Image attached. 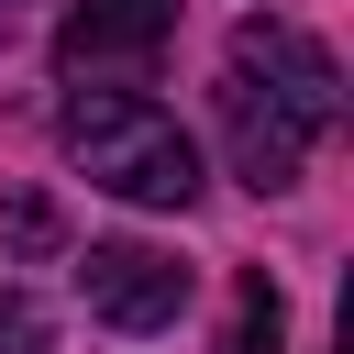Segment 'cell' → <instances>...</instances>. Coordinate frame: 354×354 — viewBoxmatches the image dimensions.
<instances>
[{"instance_id": "cell-1", "label": "cell", "mask_w": 354, "mask_h": 354, "mask_svg": "<svg viewBox=\"0 0 354 354\" xmlns=\"http://www.w3.org/2000/svg\"><path fill=\"white\" fill-rule=\"evenodd\" d=\"M55 144L77 155L88 188L133 199V210H188L210 177H199V144L177 133V111H155L144 88H66L55 111Z\"/></svg>"}, {"instance_id": "cell-2", "label": "cell", "mask_w": 354, "mask_h": 354, "mask_svg": "<svg viewBox=\"0 0 354 354\" xmlns=\"http://www.w3.org/2000/svg\"><path fill=\"white\" fill-rule=\"evenodd\" d=\"M232 77H254V88H266L277 111H299L310 133L343 122V66H332V44L299 33V22H277V11H254V22L232 33Z\"/></svg>"}, {"instance_id": "cell-3", "label": "cell", "mask_w": 354, "mask_h": 354, "mask_svg": "<svg viewBox=\"0 0 354 354\" xmlns=\"http://www.w3.org/2000/svg\"><path fill=\"white\" fill-rule=\"evenodd\" d=\"M77 299H88V321H111V332H166L177 310H188V266L166 254V243H88L77 254Z\"/></svg>"}, {"instance_id": "cell-4", "label": "cell", "mask_w": 354, "mask_h": 354, "mask_svg": "<svg viewBox=\"0 0 354 354\" xmlns=\"http://www.w3.org/2000/svg\"><path fill=\"white\" fill-rule=\"evenodd\" d=\"M166 33H177V0H66V22H55V66H66L77 88H111V77L155 66Z\"/></svg>"}, {"instance_id": "cell-5", "label": "cell", "mask_w": 354, "mask_h": 354, "mask_svg": "<svg viewBox=\"0 0 354 354\" xmlns=\"http://www.w3.org/2000/svg\"><path fill=\"white\" fill-rule=\"evenodd\" d=\"M221 144H232V177H243L254 199H277V188H299V166H310V144H321V133H310L299 111H277L254 77H232V66H221Z\"/></svg>"}, {"instance_id": "cell-6", "label": "cell", "mask_w": 354, "mask_h": 354, "mask_svg": "<svg viewBox=\"0 0 354 354\" xmlns=\"http://www.w3.org/2000/svg\"><path fill=\"white\" fill-rule=\"evenodd\" d=\"M288 343V299H277V277L254 266L243 288H232V354H277Z\"/></svg>"}, {"instance_id": "cell-7", "label": "cell", "mask_w": 354, "mask_h": 354, "mask_svg": "<svg viewBox=\"0 0 354 354\" xmlns=\"http://www.w3.org/2000/svg\"><path fill=\"white\" fill-rule=\"evenodd\" d=\"M0 232H11V266H44V254L66 243V221H55V199H33V188H22L11 210H0Z\"/></svg>"}, {"instance_id": "cell-8", "label": "cell", "mask_w": 354, "mask_h": 354, "mask_svg": "<svg viewBox=\"0 0 354 354\" xmlns=\"http://www.w3.org/2000/svg\"><path fill=\"white\" fill-rule=\"evenodd\" d=\"M0 354H44V310H33L11 277H0Z\"/></svg>"}]
</instances>
